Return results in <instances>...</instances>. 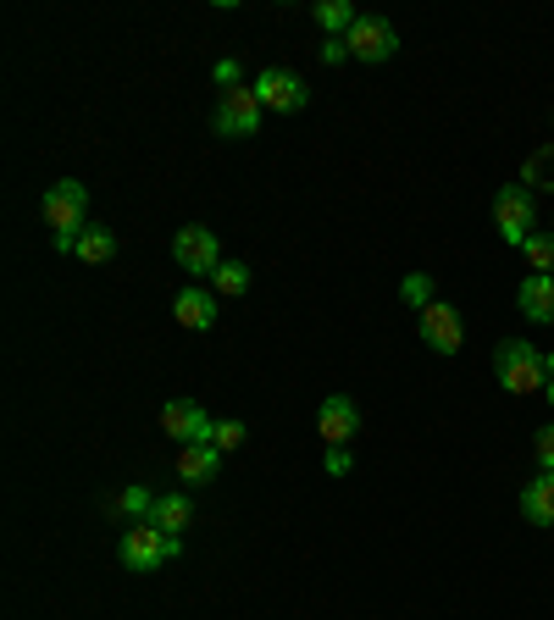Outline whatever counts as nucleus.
<instances>
[{"instance_id": "1", "label": "nucleus", "mask_w": 554, "mask_h": 620, "mask_svg": "<svg viewBox=\"0 0 554 620\" xmlns=\"http://www.w3.org/2000/svg\"><path fill=\"white\" fill-rule=\"evenodd\" d=\"M45 222H51V239H56V250L62 255H73V244H79V233L90 228L84 222V211H90V189L79 183V178H62V183H51L45 189Z\"/></svg>"}, {"instance_id": "2", "label": "nucleus", "mask_w": 554, "mask_h": 620, "mask_svg": "<svg viewBox=\"0 0 554 620\" xmlns=\"http://www.w3.org/2000/svg\"><path fill=\"white\" fill-rule=\"evenodd\" d=\"M261 95H255V84H233V90H222L217 95V112H211V134H222V139H250V134H261Z\"/></svg>"}, {"instance_id": "3", "label": "nucleus", "mask_w": 554, "mask_h": 620, "mask_svg": "<svg viewBox=\"0 0 554 620\" xmlns=\"http://www.w3.org/2000/svg\"><path fill=\"white\" fill-rule=\"evenodd\" d=\"M493 377H499V388H510V393H537V388H548V371H543V355L532 349V344H499V355H493Z\"/></svg>"}, {"instance_id": "4", "label": "nucleus", "mask_w": 554, "mask_h": 620, "mask_svg": "<svg viewBox=\"0 0 554 620\" xmlns=\"http://www.w3.org/2000/svg\"><path fill=\"white\" fill-rule=\"evenodd\" d=\"M117 554H123V565H128V570H161V565L178 554V537H167V532H161V526H150V521H134V526L123 532Z\"/></svg>"}, {"instance_id": "5", "label": "nucleus", "mask_w": 554, "mask_h": 620, "mask_svg": "<svg viewBox=\"0 0 554 620\" xmlns=\"http://www.w3.org/2000/svg\"><path fill=\"white\" fill-rule=\"evenodd\" d=\"M173 261H178L189 277H211V272L222 266V244H217L211 228H178V239H173Z\"/></svg>"}, {"instance_id": "6", "label": "nucleus", "mask_w": 554, "mask_h": 620, "mask_svg": "<svg viewBox=\"0 0 554 620\" xmlns=\"http://www.w3.org/2000/svg\"><path fill=\"white\" fill-rule=\"evenodd\" d=\"M493 222H499V239L521 250V244L532 239V195H526L521 183L499 189V195H493Z\"/></svg>"}, {"instance_id": "7", "label": "nucleus", "mask_w": 554, "mask_h": 620, "mask_svg": "<svg viewBox=\"0 0 554 620\" xmlns=\"http://www.w3.org/2000/svg\"><path fill=\"white\" fill-rule=\"evenodd\" d=\"M344 45H349L355 62H388V56L399 51V34H394L383 18H360V23L344 34Z\"/></svg>"}, {"instance_id": "8", "label": "nucleus", "mask_w": 554, "mask_h": 620, "mask_svg": "<svg viewBox=\"0 0 554 620\" xmlns=\"http://www.w3.org/2000/svg\"><path fill=\"white\" fill-rule=\"evenodd\" d=\"M255 95H261L266 112H300V106L311 101V90H305L289 67H266V73H255Z\"/></svg>"}, {"instance_id": "9", "label": "nucleus", "mask_w": 554, "mask_h": 620, "mask_svg": "<svg viewBox=\"0 0 554 620\" xmlns=\"http://www.w3.org/2000/svg\"><path fill=\"white\" fill-rule=\"evenodd\" d=\"M161 427H167V438H178V443H211V432H217V421H211L195 399H173V404L161 410Z\"/></svg>"}, {"instance_id": "10", "label": "nucleus", "mask_w": 554, "mask_h": 620, "mask_svg": "<svg viewBox=\"0 0 554 620\" xmlns=\"http://www.w3.org/2000/svg\"><path fill=\"white\" fill-rule=\"evenodd\" d=\"M316 432H322V443H327V449H344V443H349V438L360 432V410H355V399H344V393L322 399Z\"/></svg>"}, {"instance_id": "11", "label": "nucleus", "mask_w": 554, "mask_h": 620, "mask_svg": "<svg viewBox=\"0 0 554 620\" xmlns=\"http://www.w3.org/2000/svg\"><path fill=\"white\" fill-rule=\"evenodd\" d=\"M421 338L432 344V355H454V349H460V316H454L449 305L432 300V305L421 311Z\"/></svg>"}, {"instance_id": "12", "label": "nucleus", "mask_w": 554, "mask_h": 620, "mask_svg": "<svg viewBox=\"0 0 554 620\" xmlns=\"http://www.w3.org/2000/svg\"><path fill=\"white\" fill-rule=\"evenodd\" d=\"M222 471V449L217 443H184L178 449V476L184 482H211Z\"/></svg>"}, {"instance_id": "13", "label": "nucleus", "mask_w": 554, "mask_h": 620, "mask_svg": "<svg viewBox=\"0 0 554 620\" xmlns=\"http://www.w3.org/2000/svg\"><path fill=\"white\" fill-rule=\"evenodd\" d=\"M173 316H178L189 333H211V322H217V305H211V294H206V288H184V294L173 300Z\"/></svg>"}, {"instance_id": "14", "label": "nucleus", "mask_w": 554, "mask_h": 620, "mask_svg": "<svg viewBox=\"0 0 554 620\" xmlns=\"http://www.w3.org/2000/svg\"><path fill=\"white\" fill-rule=\"evenodd\" d=\"M521 515L532 526H554V471H543L537 482L521 487Z\"/></svg>"}, {"instance_id": "15", "label": "nucleus", "mask_w": 554, "mask_h": 620, "mask_svg": "<svg viewBox=\"0 0 554 620\" xmlns=\"http://www.w3.org/2000/svg\"><path fill=\"white\" fill-rule=\"evenodd\" d=\"M189 521H195V504H189V493H161V498H156V509H150V526H161L167 537L189 532Z\"/></svg>"}, {"instance_id": "16", "label": "nucleus", "mask_w": 554, "mask_h": 620, "mask_svg": "<svg viewBox=\"0 0 554 620\" xmlns=\"http://www.w3.org/2000/svg\"><path fill=\"white\" fill-rule=\"evenodd\" d=\"M515 305L532 316V322H554V277H526L515 288Z\"/></svg>"}, {"instance_id": "17", "label": "nucleus", "mask_w": 554, "mask_h": 620, "mask_svg": "<svg viewBox=\"0 0 554 620\" xmlns=\"http://www.w3.org/2000/svg\"><path fill=\"white\" fill-rule=\"evenodd\" d=\"M73 255H79L84 266H106V261L117 255V233H112V228H95V222H90V228L79 233V244H73Z\"/></svg>"}, {"instance_id": "18", "label": "nucleus", "mask_w": 554, "mask_h": 620, "mask_svg": "<svg viewBox=\"0 0 554 620\" xmlns=\"http://www.w3.org/2000/svg\"><path fill=\"white\" fill-rule=\"evenodd\" d=\"M311 18H316V23H322L333 40H344V34L360 23V12L349 7V0H316V12H311Z\"/></svg>"}, {"instance_id": "19", "label": "nucleus", "mask_w": 554, "mask_h": 620, "mask_svg": "<svg viewBox=\"0 0 554 620\" xmlns=\"http://www.w3.org/2000/svg\"><path fill=\"white\" fill-rule=\"evenodd\" d=\"M521 261L532 266V277H554V233H532L521 244Z\"/></svg>"}, {"instance_id": "20", "label": "nucleus", "mask_w": 554, "mask_h": 620, "mask_svg": "<svg viewBox=\"0 0 554 620\" xmlns=\"http://www.w3.org/2000/svg\"><path fill=\"white\" fill-rule=\"evenodd\" d=\"M211 288L228 294V300H239V294L250 288V266H244V261H222V266L211 272Z\"/></svg>"}, {"instance_id": "21", "label": "nucleus", "mask_w": 554, "mask_h": 620, "mask_svg": "<svg viewBox=\"0 0 554 620\" xmlns=\"http://www.w3.org/2000/svg\"><path fill=\"white\" fill-rule=\"evenodd\" d=\"M117 509H128V515H150V509H156V493H145V487H123Z\"/></svg>"}, {"instance_id": "22", "label": "nucleus", "mask_w": 554, "mask_h": 620, "mask_svg": "<svg viewBox=\"0 0 554 620\" xmlns=\"http://www.w3.org/2000/svg\"><path fill=\"white\" fill-rule=\"evenodd\" d=\"M211 443L228 454V449H239L244 443V421H217V432H211Z\"/></svg>"}, {"instance_id": "23", "label": "nucleus", "mask_w": 554, "mask_h": 620, "mask_svg": "<svg viewBox=\"0 0 554 620\" xmlns=\"http://www.w3.org/2000/svg\"><path fill=\"white\" fill-rule=\"evenodd\" d=\"M532 454H537V465H543V471H554V427H543V432H537Z\"/></svg>"}, {"instance_id": "24", "label": "nucleus", "mask_w": 554, "mask_h": 620, "mask_svg": "<svg viewBox=\"0 0 554 620\" xmlns=\"http://www.w3.org/2000/svg\"><path fill=\"white\" fill-rule=\"evenodd\" d=\"M405 300L427 311V305H432V288H427V277H405Z\"/></svg>"}, {"instance_id": "25", "label": "nucleus", "mask_w": 554, "mask_h": 620, "mask_svg": "<svg viewBox=\"0 0 554 620\" xmlns=\"http://www.w3.org/2000/svg\"><path fill=\"white\" fill-rule=\"evenodd\" d=\"M217 84H222V90H233V84H244V73H239V62H217Z\"/></svg>"}, {"instance_id": "26", "label": "nucleus", "mask_w": 554, "mask_h": 620, "mask_svg": "<svg viewBox=\"0 0 554 620\" xmlns=\"http://www.w3.org/2000/svg\"><path fill=\"white\" fill-rule=\"evenodd\" d=\"M327 471L344 476V471H349V449H327Z\"/></svg>"}, {"instance_id": "27", "label": "nucleus", "mask_w": 554, "mask_h": 620, "mask_svg": "<svg viewBox=\"0 0 554 620\" xmlns=\"http://www.w3.org/2000/svg\"><path fill=\"white\" fill-rule=\"evenodd\" d=\"M338 56H349V45H344V40H327V45H322V62H338Z\"/></svg>"}, {"instance_id": "28", "label": "nucleus", "mask_w": 554, "mask_h": 620, "mask_svg": "<svg viewBox=\"0 0 554 620\" xmlns=\"http://www.w3.org/2000/svg\"><path fill=\"white\" fill-rule=\"evenodd\" d=\"M543 371H548V377H554V355H543Z\"/></svg>"}, {"instance_id": "29", "label": "nucleus", "mask_w": 554, "mask_h": 620, "mask_svg": "<svg viewBox=\"0 0 554 620\" xmlns=\"http://www.w3.org/2000/svg\"><path fill=\"white\" fill-rule=\"evenodd\" d=\"M543 393H548V404H554V377H548V388H543Z\"/></svg>"}]
</instances>
